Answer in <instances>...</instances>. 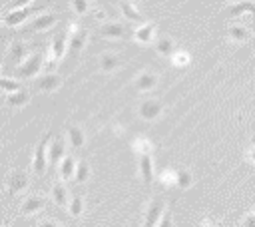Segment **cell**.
<instances>
[{
  "instance_id": "cell-1",
  "label": "cell",
  "mask_w": 255,
  "mask_h": 227,
  "mask_svg": "<svg viewBox=\"0 0 255 227\" xmlns=\"http://www.w3.org/2000/svg\"><path fill=\"white\" fill-rule=\"evenodd\" d=\"M44 64H46V52L44 50H38V52H32L14 72L16 80H32L36 76H40V72L44 70Z\"/></svg>"
},
{
  "instance_id": "cell-2",
  "label": "cell",
  "mask_w": 255,
  "mask_h": 227,
  "mask_svg": "<svg viewBox=\"0 0 255 227\" xmlns=\"http://www.w3.org/2000/svg\"><path fill=\"white\" fill-rule=\"evenodd\" d=\"M68 38H70V28H68V30L62 28V30H58V32L54 34L52 46H50V58H48V60H52V62L58 64V62L64 58V54H66V50H68Z\"/></svg>"
},
{
  "instance_id": "cell-3",
  "label": "cell",
  "mask_w": 255,
  "mask_h": 227,
  "mask_svg": "<svg viewBox=\"0 0 255 227\" xmlns=\"http://www.w3.org/2000/svg\"><path fill=\"white\" fill-rule=\"evenodd\" d=\"M52 131L48 129L46 135L38 141L36 145V153H34V161H32V167H34V173L36 175H44L46 171V159H48V139H50Z\"/></svg>"
},
{
  "instance_id": "cell-4",
  "label": "cell",
  "mask_w": 255,
  "mask_h": 227,
  "mask_svg": "<svg viewBox=\"0 0 255 227\" xmlns=\"http://www.w3.org/2000/svg\"><path fill=\"white\" fill-rule=\"evenodd\" d=\"M100 36L106 38V40H124V38L128 36V28H126L124 22H118V20H106V22H102Z\"/></svg>"
},
{
  "instance_id": "cell-5",
  "label": "cell",
  "mask_w": 255,
  "mask_h": 227,
  "mask_svg": "<svg viewBox=\"0 0 255 227\" xmlns=\"http://www.w3.org/2000/svg\"><path fill=\"white\" fill-rule=\"evenodd\" d=\"M161 112H163V104H161L159 100H155V98H147V100H143V102L139 104V108H137L139 117L145 119V121H153V119H157V117L161 115Z\"/></svg>"
},
{
  "instance_id": "cell-6",
  "label": "cell",
  "mask_w": 255,
  "mask_h": 227,
  "mask_svg": "<svg viewBox=\"0 0 255 227\" xmlns=\"http://www.w3.org/2000/svg\"><path fill=\"white\" fill-rule=\"evenodd\" d=\"M88 40V32L80 26H70V38H68V50L72 56H78L82 52V48L86 46Z\"/></svg>"
},
{
  "instance_id": "cell-7",
  "label": "cell",
  "mask_w": 255,
  "mask_h": 227,
  "mask_svg": "<svg viewBox=\"0 0 255 227\" xmlns=\"http://www.w3.org/2000/svg\"><path fill=\"white\" fill-rule=\"evenodd\" d=\"M157 82H159V76L153 70H143L133 80V86L137 88V92H151L153 88H157Z\"/></svg>"
},
{
  "instance_id": "cell-8",
  "label": "cell",
  "mask_w": 255,
  "mask_h": 227,
  "mask_svg": "<svg viewBox=\"0 0 255 227\" xmlns=\"http://www.w3.org/2000/svg\"><path fill=\"white\" fill-rule=\"evenodd\" d=\"M163 213H165V203H163L159 197L151 199V203H149V207H147V211H145L143 227H153V225H157Z\"/></svg>"
},
{
  "instance_id": "cell-9",
  "label": "cell",
  "mask_w": 255,
  "mask_h": 227,
  "mask_svg": "<svg viewBox=\"0 0 255 227\" xmlns=\"http://www.w3.org/2000/svg\"><path fill=\"white\" fill-rule=\"evenodd\" d=\"M28 185V175L22 171V169H14L10 175H8V193L16 195L20 191H24Z\"/></svg>"
},
{
  "instance_id": "cell-10",
  "label": "cell",
  "mask_w": 255,
  "mask_h": 227,
  "mask_svg": "<svg viewBox=\"0 0 255 227\" xmlns=\"http://www.w3.org/2000/svg\"><path fill=\"white\" fill-rule=\"evenodd\" d=\"M60 84H62V80H60V76L54 74V72H44V74L38 76V88H40L42 92H46V94L56 92V90L60 88Z\"/></svg>"
},
{
  "instance_id": "cell-11",
  "label": "cell",
  "mask_w": 255,
  "mask_h": 227,
  "mask_svg": "<svg viewBox=\"0 0 255 227\" xmlns=\"http://www.w3.org/2000/svg\"><path fill=\"white\" fill-rule=\"evenodd\" d=\"M64 157H66V139L60 135L48 149V161H50V165H58V163H62Z\"/></svg>"
},
{
  "instance_id": "cell-12",
  "label": "cell",
  "mask_w": 255,
  "mask_h": 227,
  "mask_svg": "<svg viewBox=\"0 0 255 227\" xmlns=\"http://www.w3.org/2000/svg\"><path fill=\"white\" fill-rule=\"evenodd\" d=\"M120 12L124 14V18L128 20V22H137V24H143L145 22V18H143V14L137 10V6L133 4V2H129V0H120Z\"/></svg>"
},
{
  "instance_id": "cell-13",
  "label": "cell",
  "mask_w": 255,
  "mask_h": 227,
  "mask_svg": "<svg viewBox=\"0 0 255 227\" xmlns=\"http://www.w3.org/2000/svg\"><path fill=\"white\" fill-rule=\"evenodd\" d=\"M56 22H58V16L52 14V12H46V14H40L38 18H34L28 28L34 30V32H46V30H50Z\"/></svg>"
},
{
  "instance_id": "cell-14",
  "label": "cell",
  "mask_w": 255,
  "mask_h": 227,
  "mask_svg": "<svg viewBox=\"0 0 255 227\" xmlns=\"http://www.w3.org/2000/svg\"><path fill=\"white\" fill-rule=\"evenodd\" d=\"M46 203V197L44 195H28L24 201H22V207H20V213L22 215H34L38 213Z\"/></svg>"
},
{
  "instance_id": "cell-15",
  "label": "cell",
  "mask_w": 255,
  "mask_h": 227,
  "mask_svg": "<svg viewBox=\"0 0 255 227\" xmlns=\"http://www.w3.org/2000/svg\"><path fill=\"white\" fill-rule=\"evenodd\" d=\"M153 36H155V24L153 22H143L141 26H137L133 30V38L139 44H151Z\"/></svg>"
},
{
  "instance_id": "cell-16",
  "label": "cell",
  "mask_w": 255,
  "mask_h": 227,
  "mask_svg": "<svg viewBox=\"0 0 255 227\" xmlns=\"http://www.w3.org/2000/svg\"><path fill=\"white\" fill-rule=\"evenodd\" d=\"M36 12V8H18V10H12V12H8L6 16H4V24L6 26H18V24H22L30 14H34Z\"/></svg>"
},
{
  "instance_id": "cell-17",
  "label": "cell",
  "mask_w": 255,
  "mask_h": 227,
  "mask_svg": "<svg viewBox=\"0 0 255 227\" xmlns=\"http://www.w3.org/2000/svg\"><path fill=\"white\" fill-rule=\"evenodd\" d=\"M253 14V18H255V2H251V0H239V2H235V4H231L229 8H227V16H231V18H235V16H241V14Z\"/></svg>"
},
{
  "instance_id": "cell-18",
  "label": "cell",
  "mask_w": 255,
  "mask_h": 227,
  "mask_svg": "<svg viewBox=\"0 0 255 227\" xmlns=\"http://www.w3.org/2000/svg\"><path fill=\"white\" fill-rule=\"evenodd\" d=\"M66 133H68V141H70V147H72V149H80V147H84V143H86V135H84V131H82L78 125L70 123V125L66 127Z\"/></svg>"
},
{
  "instance_id": "cell-19",
  "label": "cell",
  "mask_w": 255,
  "mask_h": 227,
  "mask_svg": "<svg viewBox=\"0 0 255 227\" xmlns=\"http://www.w3.org/2000/svg\"><path fill=\"white\" fill-rule=\"evenodd\" d=\"M139 171H141L143 181L151 183V179H153V159H151V153H141L139 155Z\"/></svg>"
},
{
  "instance_id": "cell-20",
  "label": "cell",
  "mask_w": 255,
  "mask_h": 227,
  "mask_svg": "<svg viewBox=\"0 0 255 227\" xmlns=\"http://www.w3.org/2000/svg\"><path fill=\"white\" fill-rule=\"evenodd\" d=\"M76 159L72 157V155H66L64 159H62V163H60V177H62V181L66 183V181H70L74 175H76Z\"/></svg>"
},
{
  "instance_id": "cell-21",
  "label": "cell",
  "mask_w": 255,
  "mask_h": 227,
  "mask_svg": "<svg viewBox=\"0 0 255 227\" xmlns=\"http://www.w3.org/2000/svg\"><path fill=\"white\" fill-rule=\"evenodd\" d=\"M28 100H30V94H28V90H18V92H10L8 96H6V104L10 106V108H22V106H26L28 104Z\"/></svg>"
},
{
  "instance_id": "cell-22",
  "label": "cell",
  "mask_w": 255,
  "mask_h": 227,
  "mask_svg": "<svg viewBox=\"0 0 255 227\" xmlns=\"http://www.w3.org/2000/svg\"><path fill=\"white\" fill-rule=\"evenodd\" d=\"M120 62H122L120 54H116V52H106V54L100 56V68L104 72H114L120 66Z\"/></svg>"
},
{
  "instance_id": "cell-23",
  "label": "cell",
  "mask_w": 255,
  "mask_h": 227,
  "mask_svg": "<svg viewBox=\"0 0 255 227\" xmlns=\"http://www.w3.org/2000/svg\"><path fill=\"white\" fill-rule=\"evenodd\" d=\"M227 34H229V40H231V42H237V44H241V42H247V40L251 38L249 30H247L245 26H241V24H231Z\"/></svg>"
},
{
  "instance_id": "cell-24",
  "label": "cell",
  "mask_w": 255,
  "mask_h": 227,
  "mask_svg": "<svg viewBox=\"0 0 255 227\" xmlns=\"http://www.w3.org/2000/svg\"><path fill=\"white\" fill-rule=\"evenodd\" d=\"M155 50H157V54H161L165 58H171L175 54V44H173L171 38H157L155 40Z\"/></svg>"
},
{
  "instance_id": "cell-25",
  "label": "cell",
  "mask_w": 255,
  "mask_h": 227,
  "mask_svg": "<svg viewBox=\"0 0 255 227\" xmlns=\"http://www.w3.org/2000/svg\"><path fill=\"white\" fill-rule=\"evenodd\" d=\"M52 197H54V201H56L60 207H66V205H68L70 195H68V189H66L64 181H58V183L52 187Z\"/></svg>"
},
{
  "instance_id": "cell-26",
  "label": "cell",
  "mask_w": 255,
  "mask_h": 227,
  "mask_svg": "<svg viewBox=\"0 0 255 227\" xmlns=\"http://www.w3.org/2000/svg\"><path fill=\"white\" fill-rule=\"evenodd\" d=\"M26 54H28V48H26V44H24V42L16 40V42H12V44H10V56H12V60H14V62H22Z\"/></svg>"
},
{
  "instance_id": "cell-27",
  "label": "cell",
  "mask_w": 255,
  "mask_h": 227,
  "mask_svg": "<svg viewBox=\"0 0 255 227\" xmlns=\"http://www.w3.org/2000/svg\"><path fill=\"white\" fill-rule=\"evenodd\" d=\"M88 177H90V165H88L86 159H80L76 163V175H74V179H76V183H86Z\"/></svg>"
},
{
  "instance_id": "cell-28",
  "label": "cell",
  "mask_w": 255,
  "mask_h": 227,
  "mask_svg": "<svg viewBox=\"0 0 255 227\" xmlns=\"http://www.w3.org/2000/svg\"><path fill=\"white\" fill-rule=\"evenodd\" d=\"M82 211H84V199H82V195L74 193V195L70 197V215H72V217H80Z\"/></svg>"
},
{
  "instance_id": "cell-29",
  "label": "cell",
  "mask_w": 255,
  "mask_h": 227,
  "mask_svg": "<svg viewBox=\"0 0 255 227\" xmlns=\"http://www.w3.org/2000/svg\"><path fill=\"white\" fill-rule=\"evenodd\" d=\"M175 183H177L179 187L187 189V187L191 185V173H189L187 169H179V171H175Z\"/></svg>"
},
{
  "instance_id": "cell-30",
  "label": "cell",
  "mask_w": 255,
  "mask_h": 227,
  "mask_svg": "<svg viewBox=\"0 0 255 227\" xmlns=\"http://www.w3.org/2000/svg\"><path fill=\"white\" fill-rule=\"evenodd\" d=\"M0 90H4V92H18V90H22V84L18 82V80H10V78H0Z\"/></svg>"
},
{
  "instance_id": "cell-31",
  "label": "cell",
  "mask_w": 255,
  "mask_h": 227,
  "mask_svg": "<svg viewBox=\"0 0 255 227\" xmlns=\"http://www.w3.org/2000/svg\"><path fill=\"white\" fill-rule=\"evenodd\" d=\"M133 149H135L137 153H151V143H149V139H145V137H137V139L133 141Z\"/></svg>"
},
{
  "instance_id": "cell-32",
  "label": "cell",
  "mask_w": 255,
  "mask_h": 227,
  "mask_svg": "<svg viewBox=\"0 0 255 227\" xmlns=\"http://www.w3.org/2000/svg\"><path fill=\"white\" fill-rule=\"evenodd\" d=\"M72 2V8H74V12L78 14V16H84V14H88V10H90V4H88V0H70Z\"/></svg>"
},
{
  "instance_id": "cell-33",
  "label": "cell",
  "mask_w": 255,
  "mask_h": 227,
  "mask_svg": "<svg viewBox=\"0 0 255 227\" xmlns=\"http://www.w3.org/2000/svg\"><path fill=\"white\" fill-rule=\"evenodd\" d=\"M169 60L173 62V66H185V64H189V54H187V52H179V50H175V54H173Z\"/></svg>"
},
{
  "instance_id": "cell-34",
  "label": "cell",
  "mask_w": 255,
  "mask_h": 227,
  "mask_svg": "<svg viewBox=\"0 0 255 227\" xmlns=\"http://www.w3.org/2000/svg\"><path fill=\"white\" fill-rule=\"evenodd\" d=\"M157 227H173V215H171V211H169V209H165V213L161 215V219H159Z\"/></svg>"
},
{
  "instance_id": "cell-35",
  "label": "cell",
  "mask_w": 255,
  "mask_h": 227,
  "mask_svg": "<svg viewBox=\"0 0 255 227\" xmlns=\"http://www.w3.org/2000/svg\"><path fill=\"white\" fill-rule=\"evenodd\" d=\"M161 181L163 183H175V171H163L161 173Z\"/></svg>"
},
{
  "instance_id": "cell-36",
  "label": "cell",
  "mask_w": 255,
  "mask_h": 227,
  "mask_svg": "<svg viewBox=\"0 0 255 227\" xmlns=\"http://www.w3.org/2000/svg\"><path fill=\"white\" fill-rule=\"evenodd\" d=\"M243 225H245V227H255V209L247 213V217H245Z\"/></svg>"
},
{
  "instance_id": "cell-37",
  "label": "cell",
  "mask_w": 255,
  "mask_h": 227,
  "mask_svg": "<svg viewBox=\"0 0 255 227\" xmlns=\"http://www.w3.org/2000/svg\"><path fill=\"white\" fill-rule=\"evenodd\" d=\"M30 2H32V0H14V2H12L8 8H12V10H18V8H24V6H28Z\"/></svg>"
},
{
  "instance_id": "cell-38",
  "label": "cell",
  "mask_w": 255,
  "mask_h": 227,
  "mask_svg": "<svg viewBox=\"0 0 255 227\" xmlns=\"http://www.w3.org/2000/svg\"><path fill=\"white\" fill-rule=\"evenodd\" d=\"M247 159H249L251 163H255V143H253V145L247 149Z\"/></svg>"
},
{
  "instance_id": "cell-39",
  "label": "cell",
  "mask_w": 255,
  "mask_h": 227,
  "mask_svg": "<svg viewBox=\"0 0 255 227\" xmlns=\"http://www.w3.org/2000/svg\"><path fill=\"white\" fill-rule=\"evenodd\" d=\"M38 227H58L56 223H52V221H44V223H40Z\"/></svg>"
},
{
  "instance_id": "cell-40",
  "label": "cell",
  "mask_w": 255,
  "mask_h": 227,
  "mask_svg": "<svg viewBox=\"0 0 255 227\" xmlns=\"http://www.w3.org/2000/svg\"><path fill=\"white\" fill-rule=\"evenodd\" d=\"M0 64H2V54H0Z\"/></svg>"
},
{
  "instance_id": "cell-41",
  "label": "cell",
  "mask_w": 255,
  "mask_h": 227,
  "mask_svg": "<svg viewBox=\"0 0 255 227\" xmlns=\"http://www.w3.org/2000/svg\"><path fill=\"white\" fill-rule=\"evenodd\" d=\"M131 227H135V225H131Z\"/></svg>"
}]
</instances>
